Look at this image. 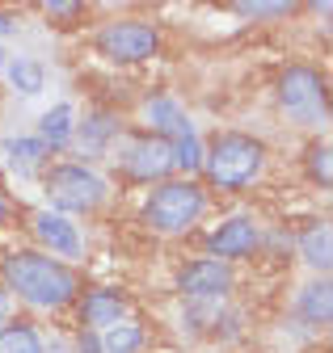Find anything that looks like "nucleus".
Listing matches in <instances>:
<instances>
[{
    "instance_id": "nucleus-1",
    "label": "nucleus",
    "mask_w": 333,
    "mask_h": 353,
    "mask_svg": "<svg viewBox=\"0 0 333 353\" xmlns=\"http://www.w3.org/2000/svg\"><path fill=\"white\" fill-rule=\"evenodd\" d=\"M5 282L34 307H64L76 294V274L43 252H13L5 261Z\"/></svg>"
},
{
    "instance_id": "nucleus-2",
    "label": "nucleus",
    "mask_w": 333,
    "mask_h": 353,
    "mask_svg": "<svg viewBox=\"0 0 333 353\" xmlns=\"http://www.w3.org/2000/svg\"><path fill=\"white\" fill-rule=\"evenodd\" d=\"M262 160H266V148H262L258 139L240 135V130L216 135L211 148L202 152L207 176H211L220 190H240V185H249V181L262 172Z\"/></svg>"
},
{
    "instance_id": "nucleus-3",
    "label": "nucleus",
    "mask_w": 333,
    "mask_h": 353,
    "mask_svg": "<svg viewBox=\"0 0 333 353\" xmlns=\"http://www.w3.org/2000/svg\"><path fill=\"white\" fill-rule=\"evenodd\" d=\"M202 206H207V198L194 181H164V185L152 190V198L144 206V219L156 232H186L202 214Z\"/></svg>"
},
{
    "instance_id": "nucleus-4",
    "label": "nucleus",
    "mask_w": 333,
    "mask_h": 353,
    "mask_svg": "<svg viewBox=\"0 0 333 353\" xmlns=\"http://www.w3.org/2000/svg\"><path fill=\"white\" fill-rule=\"evenodd\" d=\"M47 198L59 210H97L106 202V181L85 164H59L47 172Z\"/></svg>"
},
{
    "instance_id": "nucleus-5",
    "label": "nucleus",
    "mask_w": 333,
    "mask_h": 353,
    "mask_svg": "<svg viewBox=\"0 0 333 353\" xmlns=\"http://www.w3.org/2000/svg\"><path fill=\"white\" fill-rule=\"evenodd\" d=\"M278 101H283V110L291 118L304 122V126H316L329 114V105H325V80L312 68H291L278 80Z\"/></svg>"
},
{
    "instance_id": "nucleus-6",
    "label": "nucleus",
    "mask_w": 333,
    "mask_h": 353,
    "mask_svg": "<svg viewBox=\"0 0 333 353\" xmlns=\"http://www.w3.org/2000/svg\"><path fill=\"white\" fill-rule=\"evenodd\" d=\"M160 38L148 21H114L97 34V51L114 63H140L148 55H156Z\"/></svg>"
},
{
    "instance_id": "nucleus-7",
    "label": "nucleus",
    "mask_w": 333,
    "mask_h": 353,
    "mask_svg": "<svg viewBox=\"0 0 333 353\" xmlns=\"http://www.w3.org/2000/svg\"><path fill=\"white\" fill-rule=\"evenodd\" d=\"M178 286H182V294H190V299H220L228 286H232V274H228V265L224 261H194V265H186V270L178 274Z\"/></svg>"
},
{
    "instance_id": "nucleus-8",
    "label": "nucleus",
    "mask_w": 333,
    "mask_h": 353,
    "mask_svg": "<svg viewBox=\"0 0 333 353\" xmlns=\"http://www.w3.org/2000/svg\"><path fill=\"white\" fill-rule=\"evenodd\" d=\"M122 168H127L131 176H140V181H152V176H164L173 168V148L164 139H140L127 148V156H122Z\"/></svg>"
},
{
    "instance_id": "nucleus-9",
    "label": "nucleus",
    "mask_w": 333,
    "mask_h": 353,
    "mask_svg": "<svg viewBox=\"0 0 333 353\" xmlns=\"http://www.w3.org/2000/svg\"><path fill=\"white\" fill-rule=\"evenodd\" d=\"M34 232H38V240L51 248V256H80V248H85L76 223H68L64 214H51V210L34 214Z\"/></svg>"
},
{
    "instance_id": "nucleus-10",
    "label": "nucleus",
    "mask_w": 333,
    "mask_h": 353,
    "mask_svg": "<svg viewBox=\"0 0 333 353\" xmlns=\"http://www.w3.org/2000/svg\"><path fill=\"white\" fill-rule=\"evenodd\" d=\"M258 244V228L249 223V219H228V223H220L211 232V240H207V248L216 252V261H236V256H249Z\"/></svg>"
},
{
    "instance_id": "nucleus-11",
    "label": "nucleus",
    "mask_w": 333,
    "mask_h": 353,
    "mask_svg": "<svg viewBox=\"0 0 333 353\" xmlns=\"http://www.w3.org/2000/svg\"><path fill=\"white\" fill-rule=\"evenodd\" d=\"M122 312H127V303H122L118 290H93V294H85L80 320L89 328H114V324H122Z\"/></svg>"
},
{
    "instance_id": "nucleus-12",
    "label": "nucleus",
    "mask_w": 333,
    "mask_h": 353,
    "mask_svg": "<svg viewBox=\"0 0 333 353\" xmlns=\"http://www.w3.org/2000/svg\"><path fill=\"white\" fill-rule=\"evenodd\" d=\"M144 118H148L156 130H164V135H173V143H178V139H186V135H194L190 118H186V114H182V105H178V101H169V97H152V101L144 105Z\"/></svg>"
},
{
    "instance_id": "nucleus-13",
    "label": "nucleus",
    "mask_w": 333,
    "mask_h": 353,
    "mask_svg": "<svg viewBox=\"0 0 333 353\" xmlns=\"http://www.w3.org/2000/svg\"><path fill=\"white\" fill-rule=\"evenodd\" d=\"M300 316L308 324H329V316H333V286L325 278L312 282V286H304V294H300Z\"/></svg>"
},
{
    "instance_id": "nucleus-14",
    "label": "nucleus",
    "mask_w": 333,
    "mask_h": 353,
    "mask_svg": "<svg viewBox=\"0 0 333 353\" xmlns=\"http://www.w3.org/2000/svg\"><path fill=\"white\" fill-rule=\"evenodd\" d=\"M38 139L47 143V152L64 148V143L72 139V105H55V110H47V114H43V126H38Z\"/></svg>"
},
{
    "instance_id": "nucleus-15",
    "label": "nucleus",
    "mask_w": 333,
    "mask_h": 353,
    "mask_svg": "<svg viewBox=\"0 0 333 353\" xmlns=\"http://www.w3.org/2000/svg\"><path fill=\"white\" fill-rule=\"evenodd\" d=\"M0 353H43V341L30 324H5L0 328Z\"/></svg>"
},
{
    "instance_id": "nucleus-16",
    "label": "nucleus",
    "mask_w": 333,
    "mask_h": 353,
    "mask_svg": "<svg viewBox=\"0 0 333 353\" xmlns=\"http://www.w3.org/2000/svg\"><path fill=\"white\" fill-rule=\"evenodd\" d=\"M140 345H144L140 324H114V328H106V336H102V353H135Z\"/></svg>"
},
{
    "instance_id": "nucleus-17",
    "label": "nucleus",
    "mask_w": 333,
    "mask_h": 353,
    "mask_svg": "<svg viewBox=\"0 0 333 353\" xmlns=\"http://www.w3.org/2000/svg\"><path fill=\"white\" fill-rule=\"evenodd\" d=\"M9 80L21 88L26 97H34V93H43L47 72H43V63H34V59H13V63H9Z\"/></svg>"
},
{
    "instance_id": "nucleus-18",
    "label": "nucleus",
    "mask_w": 333,
    "mask_h": 353,
    "mask_svg": "<svg viewBox=\"0 0 333 353\" xmlns=\"http://www.w3.org/2000/svg\"><path fill=\"white\" fill-rule=\"evenodd\" d=\"M114 130H118V122L110 118V114H93L89 122H85V130H80V143H85V152H102L106 148V139L114 135Z\"/></svg>"
},
{
    "instance_id": "nucleus-19",
    "label": "nucleus",
    "mask_w": 333,
    "mask_h": 353,
    "mask_svg": "<svg viewBox=\"0 0 333 353\" xmlns=\"http://www.w3.org/2000/svg\"><path fill=\"white\" fill-rule=\"evenodd\" d=\"M5 152H9V164H13L17 172H30L38 160L47 156V143H43V139H13Z\"/></svg>"
},
{
    "instance_id": "nucleus-20",
    "label": "nucleus",
    "mask_w": 333,
    "mask_h": 353,
    "mask_svg": "<svg viewBox=\"0 0 333 353\" xmlns=\"http://www.w3.org/2000/svg\"><path fill=\"white\" fill-rule=\"evenodd\" d=\"M300 248H304V261L312 265V270H329V228H325V223L312 228Z\"/></svg>"
},
{
    "instance_id": "nucleus-21",
    "label": "nucleus",
    "mask_w": 333,
    "mask_h": 353,
    "mask_svg": "<svg viewBox=\"0 0 333 353\" xmlns=\"http://www.w3.org/2000/svg\"><path fill=\"white\" fill-rule=\"evenodd\" d=\"M169 148H173V164H178V168L194 172V168L202 164V148H198V135H186V139L169 143Z\"/></svg>"
},
{
    "instance_id": "nucleus-22",
    "label": "nucleus",
    "mask_w": 333,
    "mask_h": 353,
    "mask_svg": "<svg viewBox=\"0 0 333 353\" xmlns=\"http://www.w3.org/2000/svg\"><path fill=\"white\" fill-rule=\"evenodd\" d=\"M308 172H312V181H321V185L333 181V172H329V148L325 143H312L308 148Z\"/></svg>"
},
{
    "instance_id": "nucleus-23",
    "label": "nucleus",
    "mask_w": 333,
    "mask_h": 353,
    "mask_svg": "<svg viewBox=\"0 0 333 353\" xmlns=\"http://www.w3.org/2000/svg\"><path fill=\"white\" fill-rule=\"evenodd\" d=\"M291 5H249V0H245V5H236V13L240 17H283Z\"/></svg>"
},
{
    "instance_id": "nucleus-24",
    "label": "nucleus",
    "mask_w": 333,
    "mask_h": 353,
    "mask_svg": "<svg viewBox=\"0 0 333 353\" xmlns=\"http://www.w3.org/2000/svg\"><path fill=\"white\" fill-rule=\"evenodd\" d=\"M76 349H80V353H102V336H97V332H80Z\"/></svg>"
},
{
    "instance_id": "nucleus-25",
    "label": "nucleus",
    "mask_w": 333,
    "mask_h": 353,
    "mask_svg": "<svg viewBox=\"0 0 333 353\" xmlns=\"http://www.w3.org/2000/svg\"><path fill=\"white\" fill-rule=\"evenodd\" d=\"M5 320H9V290L0 286V324H5Z\"/></svg>"
},
{
    "instance_id": "nucleus-26",
    "label": "nucleus",
    "mask_w": 333,
    "mask_h": 353,
    "mask_svg": "<svg viewBox=\"0 0 333 353\" xmlns=\"http://www.w3.org/2000/svg\"><path fill=\"white\" fill-rule=\"evenodd\" d=\"M47 13H55V17H68V13H76V5H47Z\"/></svg>"
},
{
    "instance_id": "nucleus-27",
    "label": "nucleus",
    "mask_w": 333,
    "mask_h": 353,
    "mask_svg": "<svg viewBox=\"0 0 333 353\" xmlns=\"http://www.w3.org/2000/svg\"><path fill=\"white\" fill-rule=\"evenodd\" d=\"M5 219H9V198L0 194V223H5Z\"/></svg>"
},
{
    "instance_id": "nucleus-28",
    "label": "nucleus",
    "mask_w": 333,
    "mask_h": 353,
    "mask_svg": "<svg viewBox=\"0 0 333 353\" xmlns=\"http://www.w3.org/2000/svg\"><path fill=\"white\" fill-rule=\"evenodd\" d=\"M9 30H13V21H9V17H5V13H0V38H5V34H9Z\"/></svg>"
},
{
    "instance_id": "nucleus-29",
    "label": "nucleus",
    "mask_w": 333,
    "mask_h": 353,
    "mask_svg": "<svg viewBox=\"0 0 333 353\" xmlns=\"http://www.w3.org/2000/svg\"><path fill=\"white\" fill-rule=\"evenodd\" d=\"M0 63H5V55H0Z\"/></svg>"
}]
</instances>
